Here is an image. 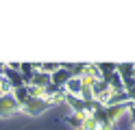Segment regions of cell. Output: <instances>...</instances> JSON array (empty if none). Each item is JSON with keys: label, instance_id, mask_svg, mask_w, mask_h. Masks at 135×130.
<instances>
[{"label": "cell", "instance_id": "30bf717a", "mask_svg": "<svg viewBox=\"0 0 135 130\" xmlns=\"http://www.w3.org/2000/svg\"><path fill=\"white\" fill-rule=\"evenodd\" d=\"M83 119H85V113H72L70 115V126L74 130H81L83 128Z\"/></svg>", "mask_w": 135, "mask_h": 130}, {"label": "cell", "instance_id": "3957f363", "mask_svg": "<svg viewBox=\"0 0 135 130\" xmlns=\"http://www.w3.org/2000/svg\"><path fill=\"white\" fill-rule=\"evenodd\" d=\"M22 111L20 104L13 100V95H0V115H9V113Z\"/></svg>", "mask_w": 135, "mask_h": 130}, {"label": "cell", "instance_id": "277c9868", "mask_svg": "<svg viewBox=\"0 0 135 130\" xmlns=\"http://www.w3.org/2000/svg\"><path fill=\"white\" fill-rule=\"evenodd\" d=\"M28 85H35V87H39V89H46L48 85H52V76L46 74V72H41V69H37V72L33 74Z\"/></svg>", "mask_w": 135, "mask_h": 130}, {"label": "cell", "instance_id": "9c48e42d", "mask_svg": "<svg viewBox=\"0 0 135 130\" xmlns=\"http://www.w3.org/2000/svg\"><path fill=\"white\" fill-rule=\"evenodd\" d=\"M11 95H13V100L20 104V108H22L24 104H26V102L31 100V95H28V89H26V87H20V89H13V93H11Z\"/></svg>", "mask_w": 135, "mask_h": 130}, {"label": "cell", "instance_id": "4fadbf2b", "mask_svg": "<svg viewBox=\"0 0 135 130\" xmlns=\"http://www.w3.org/2000/svg\"><path fill=\"white\" fill-rule=\"evenodd\" d=\"M26 89H28V95H31V98H44V89H39V87L26 85Z\"/></svg>", "mask_w": 135, "mask_h": 130}, {"label": "cell", "instance_id": "5bb4252c", "mask_svg": "<svg viewBox=\"0 0 135 130\" xmlns=\"http://www.w3.org/2000/svg\"><path fill=\"white\" fill-rule=\"evenodd\" d=\"M4 72V63H0V74H2Z\"/></svg>", "mask_w": 135, "mask_h": 130}, {"label": "cell", "instance_id": "8992f818", "mask_svg": "<svg viewBox=\"0 0 135 130\" xmlns=\"http://www.w3.org/2000/svg\"><path fill=\"white\" fill-rule=\"evenodd\" d=\"M65 91L70 93V95H81V91H83V80L81 78H70V80L65 82Z\"/></svg>", "mask_w": 135, "mask_h": 130}, {"label": "cell", "instance_id": "7c38bea8", "mask_svg": "<svg viewBox=\"0 0 135 130\" xmlns=\"http://www.w3.org/2000/svg\"><path fill=\"white\" fill-rule=\"evenodd\" d=\"M37 65H39L37 69H41V72H46V74H50V76L61 67V63H37Z\"/></svg>", "mask_w": 135, "mask_h": 130}, {"label": "cell", "instance_id": "8fae6325", "mask_svg": "<svg viewBox=\"0 0 135 130\" xmlns=\"http://www.w3.org/2000/svg\"><path fill=\"white\" fill-rule=\"evenodd\" d=\"M85 76H89V78H94V80H100V78H103V74H100V69H98V63H91V65H85Z\"/></svg>", "mask_w": 135, "mask_h": 130}, {"label": "cell", "instance_id": "9a60e30c", "mask_svg": "<svg viewBox=\"0 0 135 130\" xmlns=\"http://www.w3.org/2000/svg\"><path fill=\"white\" fill-rule=\"evenodd\" d=\"M96 130H100V128H96Z\"/></svg>", "mask_w": 135, "mask_h": 130}, {"label": "cell", "instance_id": "ba28073f", "mask_svg": "<svg viewBox=\"0 0 135 130\" xmlns=\"http://www.w3.org/2000/svg\"><path fill=\"white\" fill-rule=\"evenodd\" d=\"M65 102L72 106L74 113H85V102H83L79 95H70V93H68V95H65Z\"/></svg>", "mask_w": 135, "mask_h": 130}, {"label": "cell", "instance_id": "7a4b0ae2", "mask_svg": "<svg viewBox=\"0 0 135 130\" xmlns=\"http://www.w3.org/2000/svg\"><path fill=\"white\" fill-rule=\"evenodd\" d=\"M2 76H4L7 80L11 82V87H13V89L26 87V80H24V76L20 74V69H11V67H7V65H4V72H2Z\"/></svg>", "mask_w": 135, "mask_h": 130}, {"label": "cell", "instance_id": "6da1fadb", "mask_svg": "<svg viewBox=\"0 0 135 130\" xmlns=\"http://www.w3.org/2000/svg\"><path fill=\"white\" fill-rule=\"evenodd\" d=\"M50 106H52V102L46 100V98H31L22 106V111L26 113V115H31V117H37V115H41V113H46Z\"/></svg>", "mask_w": 135, "mask_h": 130}, {"label": "cell", "instance_id": "52a82bcc", "mask_svg": "<svg viewBox=\"0 0 135 130\" xmlns=\"http://www.w3.org/2000/svg\"><path fill=\"white\" fill-rule=\"evenodd\" d=\"M37 63H20V74L24 76V80H26V85L31 82V78H33V74L37 72Z\"/></svg>", "mask_w": 135, "mask_h": 130}, {"label": "cell", "instance_id": "5b68a950", "mask_svg": "<svg viewBox=\"0 0 135 130\" xmlns=\"http://www.w3.org/2000/svg\"><path fill=\"white\" fill-rule=\"evenodd\" d=\"M72 78V74H70V67L68 65H61L57 69V72L52 74V85H57V87H65V82Z\"/></svg>", "mask_w": 135, "mask_h": 130}]
</instances>
